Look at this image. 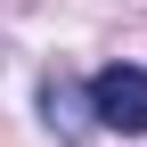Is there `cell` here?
Wrapping results in <instances>:
<instances>
[{"instance_id": "cell-2", "label": "cell", "mask_w": 147, "mask_h": 147, "mask_svg": "<svg viewBox=\"0 0 147 147\" xmlns=\"http://www.w3.org/2000/svg\"><path fill=\"white\" fill-rule=\"evenodd\" d=\"M41 106H49V123H57V131H82V123H74V90H65V82H49Z\"/></svg>"}, {"instance_id": "cell-1", "label": "cell", "mask_w": 147, "mask_h": 147, "mask_svg": "<svg viewBox=\"0 0 147 147\" xmlns=\"http://www.w3.org/2000/svg\"><path fill=\"white\" fill-rule=\"evenodd\" d=\"M90 123L139 139L147 131V65H106L98 82H90Z\"/></svg>"}]
</instances>
